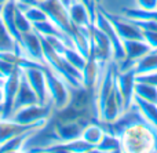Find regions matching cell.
<instances>
[{
    "instance_id": "1",
    "label": "cell",
    "mask_w": 157,
    "mask_h": 153,
    "mask_svg": "<svg viewBox=\"0 0 157 153\" xmlns=\"http://www.w3.org/2000/svg\"><path fill=\"white\" fill-rule=\"evenodd\" d=\"M123 152L150 153L157 152V134L146 121H136L120 132Z\"/></svg>"
},
{
    "instance_id": "2",
    "label": "cell",
    "mask_w": 157,
    "mask_h": 153,
    "mask_svg": "<svg viewBox=\"0 0 157 153\" xmlns=\"http://www.w3.org/2000/svg\"><path fill=\"white\" fill-rule=\"evenodd\" d=\"M44 73H46V83H47L50 104L52 105L54 112L62 110L71 102L72 87L65 80L61 79L58 75H55L48 66L44 69Z\"/></svg>"
},
{
    "instance_id": "3",
    "label": "cell",
    "mask_w": 157,
    "mask_h": 153,
    "mask_svg": "<svg viewBox=\"0 0 157 153\" xmlns=\"http://www.w3.org/2000/svg\"><path fill=\"white\" fill-rule=\"evenodd\" d=\"M41 8L46 11L48 19L63 33L69 36L71 39L75 37V35L77 33L78 28L76 25H73V22L71 21L68 8L59 2V0H46L43 3H39ZM73 43V41H72Z\"/></svg>"
},
{
    "instance_id": "4",
    "label": "cell",
    "mask_w": 157,
    "mask_h": 153,
    "mask_svg": "<svg viewBox=\"0 0 157 153\" xmlns=\"http://www.w3.org/2000/svg\"><path fill=\"white\" fill-rule=\"evenodd\" d=\"M52 113H54V109H52L51 104H47V105L35 104V105H28V106L14 110L8 119L18 124L32 126V124H36L39 121L50 120L52 117Z\"/></svg>"
},
{
    "instance_id": "5",
    "label": "cell",
    "mask_w": 157,
    "mask_h": 153,
    "mask_svg": "<svg viewBox=\"0 0 157 153\" xmlns=\"http://www.w3.org/2000/svg\"><path fill=\"white\" fill-rule=\"evenodd\" d=\"M94 25L99 30H102L106 36L109 37L112 46H113V61L114 62H120L121 59H124L125 52H124V46H123V40L119 36V33L116 32L112 21L109 19V17L101 10L99 6H97V14H95Z\"/></svg>"
},
{
    "instance_id": "6",
    "label": "cell",
    "mask_w": 157,
    "mask_h": 153,
    "mask_svg": "<svg viewBox=\"0 0 157 153\" xmlns=\"http://www.w3.org/2000/svg\"><path fill=\"white\" fill-rule=\"evenodd\" d=\"M90 57L95 58L101 63H109L113 61V46L109 37L99 30L94 24L91 25V48Z\"/></svg>"
},
{
    "instance_id": "7",
    "label": "cell",
    "mask_w": 157,
    "mask_h": 153,
    "mask_svg": "<svg viewBox=\"0 0 157 153\" xmlns=\"http://www.w3.org/2000/svg\"><path fill=\"white\" fill-rule=\"evenodd\" d=\"M90 121L86 120H59L55 119L52 123V130H54L55 138L58 142H72L81 138L84 127L88 124Z\"/></svg>"
},
{
    "instance_id": "8",
    "label": "cell",
    "mask_w": 157,
    "mask_h": 153,
    "mask_svg": "<svg viewBox=\"0 0 157 153\" xmlns=\"http://www.w3.org/2000/svg\"><path fill=\"white\" fill-rule=\"evenodd\" d=\"M44 69L46 68H25V69H22V73L26 77L28 83H29L30 87L33 88V91L36 93L39 102H40L41 105L50 104Z\"/></svg>"
},
{
    "instance_id": "9",
    "label": "cell",
    "mask_w": 157,
    "mask_h": 153,
    "mask_svg": "<svg viewBox=\"0 0 157 153\" xmlns=\"http://www.w3.org/2000/svg\"><path fill=\"white\" fill-rule=\"evenodd\" d=\"M21 71L22 69H17L14 73L7 76L3 83V88H4V99L0 106V119H8L13 113V105L14 98H15L17 90H18L19 79H21Z\"/></svg>"
},
{
    "instance_id": "10",
    "label": "cell",
    "mask_w": 157,
    "mask_h": 153,
    "mask_svg": "<svg viewBox=\"0 0 157 153\" xmlns=\"http://www.w3.org/2000/svg\"><path fill=\"white\" fill-rule=\"evenodd\" d=\"M135 82H136V73L134 72V69L116 72V86H117V88H119L120 94H121V98H123V102H124L125 109H128L134 102Z\"/></svg>"
},
{
    "instance_id": "11",
    "label": "cell",
    "mask_w": 157,
    "mask_h": 153,
    "mask_svg": "<svg viewBox=\"0 0 157 153\" xmlns=\"http://www.w3.org/2000/svg\"><path fill=\"white\" fill-rule=\"evenodd\" d=\"M21 54L28 58H32L35 61L43 62V47H41V37L37 32L30 30L28 33H24L19 43Z\"/></svg>"
},
{
    "instance_id": "12",
    "label": "cell",
    "mask_w": 157,
    "mask_h": 153,
    "mask_svg": "<svg viewBox=\"0 0 157 153\" xmlns=\"http://www.w3.org/2000/svg\"><path fill=\"white\" fill-rule=\"evenodd\" d=\"M35 104H40L37 99V95H36V93L33 91V88L30 87L26 77L24 76V73H22V71H21V79H19L18 90H17L15 98H14L13 112L19 109V108L28 106V105H35Z\"/></svg>"
},
{
    "instance_id": "13",
    "label": "cell",
    "mask_w": 157,
    "mask_h": 153,
    "mask_svg": "<svg viewBox=\"0 0 157 153\" xmlns=\"http://www.w3.org/2000/svg\"><path fill=\"white\" fill-rule=\"evenodd\" d=\"M15 8H17V3L15 0H8L3 4V10H2V22L4 25L6 30L8 32V35L17 41V44L19 46L21 43V37L22 35L19 33V30L15 26Z\"/></svg>"
},
{
    "instance_id": "14",
    "label": "cell",
    "mask_w": 157,
    "mask_h": 153,
    "mask_svg": "<svg viewBox=\"0 0 157 153\" xmlns=\"http://www.w3.org/2000/svg\"><path fill=\"white\" fill-rule=\"evenodd\" d=\"M68 13H69V17H71V21L76 26L81 28V26H90V25H92V18L90 15V11L78 0H73V3L68 8Z\"/></svg>"
},
{
    "instance_id": "15",
    "label": "cell",
    "mask_w": 157,
    "mask_h": 153,
    "mask_svg": "<svg viewBox=\"0 0 157 153\" xmlns=\"http://www.w3.org/2000/svg\"><path fill=\"white\" fill-rule=\"evenodd\" d=\"M134 104L138 106L145 121L152 127V130L157 134V105L152 104V102L144 101V99L138 98V97H134Z\"/></svg>"
},
{
    "instance_id": "16",
    "label": "cell",
    "mask_w": 157,
    "mask_h": 153,
    "mask_svg": "<svg viewBox=\"0 0 157 153\" xmlns=\"http://www.w3.org/2000/svg\"><path fill=\"white\" fill-rule=\"evenodd\" d=\"M106 130L103 128V126L99 123L98 120H94V121H90L83 130V134H81V140L86 141L87 143L95 146L101 142V140L103 138L105 135Z\"/></svg>"
},
{
    "instance_id": "17",
    "label": "cell",
    "mask_w": 157,
    "mask_h": 153,
    "mask_svg": "<svg viewBox=\"0 0 157 153\" xmlns=\"http://www.w3.org/2000/svg\"><path fill=\"white\" fill-rule=\"evenodd\" d=\"M36 131H37V130H29V131L21 132V134H18V135H15V137L10 138V140H7L6 142L0 143V153L21 152V149H22V146L25 145V142H26V141L29 140L30 135L35 134Z\"/></svg>"
},
{
    "instance_id": "18",
    "label": "cell",
    "mask_w": 157,
    "mask_h": 153,
    "mask_svg": "<svg viewBox=\"0 0 157 153\" xmlns=\"http://www.w3.org/2000/svg\"><path fill=\"white\" fill-rule=\"evenodd\" d=\"M132 69L136 75H144V73L157 71V51L152 50V51H149L142 58L136 59Z\"/></svg>"
},
{
    "instance_id": "19",
    "label": "cell",
    "mask_w": 157,
    "mask_h": 153,
    "mask_svg": "<svg viewBox=\"0 0 157 153\" xmlns=\"http://www.w3.org/2000/svg\"><path fill=\"white\" fill-rule=\"evenodd\" d=\"M94 152H102V153H112V152H123L121 140L119 135H114L112 132H105L101 142L95 146Z\"/></svg>"
},
{
    "instance_id": "20",
    "label": "cell",
    "mask_w": 157,
    "mask_h": 153,
    "mask_svg": "<svg viewBox=\"0 0 157 153\" xmlns=\"http://www.w3.org/2000/svg\"><path fill=\"white\" fill-rule=\"evenodd\" d=\"M134 93H135L134 97H138V98L144 99V101L152 102V104L157 105V87H155V86L149 84V83L138 82V80H136Z\"/></svg>"
},
{
    "instance_id": "21",
    "label": "cell",
    "mask_w": 157,
    "mask_h": 153,
    "mask_svg": "<svg viewBox=\"0 0 157 153\" xmlns=\"http://www.w3.org/2000/svg\"><path fill=\"white\" fill-rule=\"evenodd\" d=\"M61 55H62L72 66H75V68L80 72L83 71L84 65H86V62H87V58L84 57V55H81L75 47H66Z\"/></svg>"
},
{
    "instance_id": "22",
    "label": "cell",
    "mask_w": 157,
    "mask_h": 153,
    "mask_svg": "<svg viewBox=\"0 0 157 153\" xmlns=\"http://www.w3.org/2000/svg\"><path fill=\"white\" fill-rule=\"evenodd\" d=\"M17 7L21 8V10L24 11V14L26 15V18L29 19L32 24H36V22H41V21L48 19L46 11H44L39 4H36V6H25V7H19V6H17Z\"/></svg>"
},
{
    "instance_id": "23",
    "label": "cell",
    "mask_w": 157,
    "mask_h": 153,
    "mask_svg": "<svg viewBox=\"0 0 157 153\" xmlns=\"http://www.w3.org/2000/svg\"><path fill=\"white\" fill-rule=\"evenodd\" d=\"M3 50H14V51L21 54L19 46L17 44V41L8 35V32L6 30L2 19H0V51H3Z\"/></svg>"
},
{
    "instance_id": "24",
    "label": "cell",
    "mask_w": 157,
    "mask_h": 153,
    "mask_svg": "<svg viewBox=\"0 0 157 153\" xmlns=\"http://www.w3.org/2000/svg\"><path fill=\"white\" fill-rule=\"evenodd\" d=\"M15 26H17V29L19 30L21 35L33 30L32 22L26 18V15L24 14V11H22L21 8H18V7L15 8Z\"/></svg>"
},
{
    "instance_id": "25",
    "label": "cell",
    "mask_w": 157,
    "mask_h": 153,
    "mask_svg": "<svg viewBox=\"0 0 157 153\" xmlns=\"http://www.w3.org/2000/svg\"><path fill=\"white\" fill-rule=\"evenodd\" d=\"M17 69H19L17 65L7 62V61H4V59H0V75H2L3 79H6V77L10 76L11 73H14Z\"/></svg>"
},
{
    "instance_id": "26",
    "label": "cell",
    "mask_w": 157,
    "mask_h": 153,
    "mask_svg": "<svg viewBox=\"0 0 157 153\" xmlns=\"http://www.w3.org/2000/svg\"><path fill=\"white\" fill-rule=\"evenodd\" d=\"M144 40L150 46L152 50H157V30H142Z\"/></svg>"
},
{
    "instance_id": "27",
    "label": "cell",
    "mask_w": 157,
    "mask_h": 153,
    "mask_svg": "<svg viewBox=\"0 0 157 153\" xmlns=\"http://www.w3.org/2000/svg\"><path fill=\"white\" fill-rule=\"evenodd\" d=\"M136 80H138V82L149 83V84L157 87V71L149 72V73H144V75H136Z\"/></svg>"
},
{
    "instance_id": "28",
    "label": "cell",
    "mask_w": 157,
    "mask_h": 153,
    "mask_svg": "<svg viewBox=\"0 0 157 153\" xmlns=\"http://www.w3.org/2000/svg\"><path fill=\"white\" fill-rule=\"evenodd\" d=\"M135 7L141 10H156L157 0H135Z\"/></svg>"
},
{
    "instance_id": "29",
    "label": "cell",
    "mask_w": 157,
    "mask_h": 153,
    "mask_svg": "<svg viewBox=\"0 0 157 153\" xmlns=\"http://www.w3.org/2000/svg\"><path fill=\"white\" fill-rule=\"evenodd\" d=\"M17 6H19V7H25V6H36L39 4L36 0H15Z\"/></svg>"
},
{
    "instance_id": "30",
    "label": "cell",
    "mask_w": 157,
    "mask_h": 153,
    "mask_svg": "<svg viewBox=\"0 0 157 153\" xmlns=\"http://www.w3.org/2000/svg\"><path fill=\"white\" fill-rule=\"evenodd\" d=\"M3 99H4V88H3V84L0 83V106L3 104Z\"/></svg>"
},
{
    "instance_id": "31",
    "label": "cell",
    "mask_w": 157,
    "mask_h": 153,
    "mask_svg": "<svg viewBox=\"0 0 157 153\" xmlns=\"http://www.w3.org/2000/svg\"><path fill=\"white\" fill-rule=\"evenodd\" d=\"M59 2H61V3H62V4H63V6H65V7H66V8H69V6H71V4H72V3H73V0H59Z\"/></svg>"
},
{
    "instance_id": "32",
    "label": "cell",
    "mask_w": 157,
    "mask_h": 153,
    "mask_svg": "<svg viewBox=\"0 0 157 153\" xmlns=\"http://www.w3.org/2000/svg\"><path fill=\"white\" fill-rule=\"evenodd\" d=\"M6 2H8V0H0V6H3Z\"/></svg>"
},
{
    "instance_id": "33",
    "label": "cell",
    "mask_w": 157,
    "mask_h": 153,
    "mask_svg": "<svg viewBox=\"0 0 157 153\" xmlns=\"http://www.w3.org/2000/svg\"><path fill=\"white\" fill-rule=\"evenodd\" d=\"M2 10H3V6H0V19H2Z\"/></svg>"
},
{
    "instance_id": "34",
    "label": "cell",
    "mask_w": 157,
    "mask_h": 153,
    "mask_svg": "<svg viewBox=\"0 0 157 153\" xmlns=\"http://www.w3.org/2000/svg\"><path fill=\"white\" fill-rule=\"evenodd\" d=\"M0 83H2V84L4 83V79H3V77H0Z\"/></svg>"
},
{
    "instance_id": "35",
    "label": "cell",
    "mask_w": 157,
    "mask_h": 153,
    "mask_svg": "<svg viewBox=\"0 0 157 153\" xmlns=\"http://www.w3.org/2000/svg\"><path fill=\"white\" fill-rule=\"evenodd\" d=\"M37 3H43V2H46V0H36Z\"/></svg>"
},
{
    "instance_id": "36",
    "label": "cell",
    "mask_w": 157,
    "mask_h": 153,
    "mask_svg": "<svg viewBox=\"0 0 157 153\" xmlns=\"http://www.w3.org/2000/svg\"><path fill=\"white\" fill-rule=\"evenodd\" d=\"M95 2H97V3H98V4H101V0H95Z\"/></svg>"
},
{
    "instance_id": "37",
    "label": "cell",
    "mask_w": 157,
    "mask_h": 153,
    "mask_svg": "<svg viewBox=\"0 0 157 153\" xmlns=\"http://www.w3.org/2000/svg\"><path fill=\"white\" fill-rule=\"evenodd\" d=\"M155 51H157V50H155Z\"/></svg>"
}]
</instances>
